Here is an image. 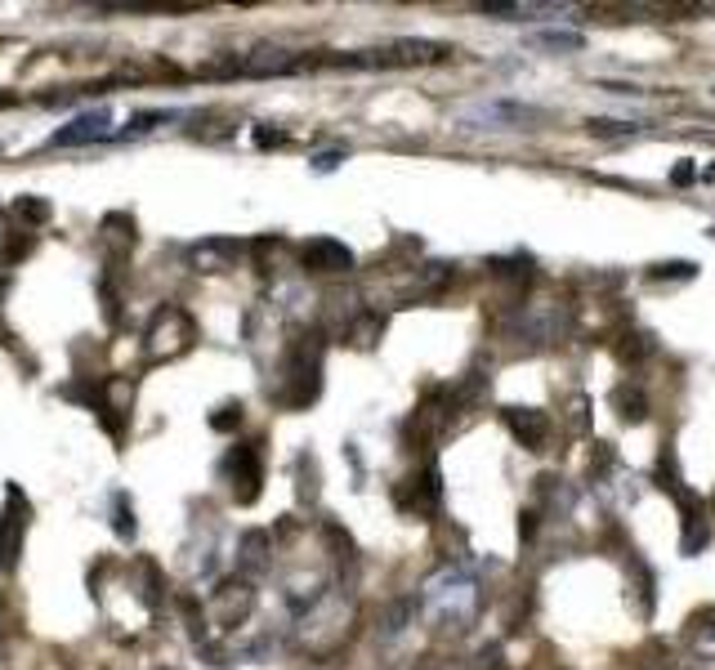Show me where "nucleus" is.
<instances>
[{
	"label": "nucleus",
	"instance_id": "obj_17",
	"mask_svg": "<svg viewBox=\"0 0 715 670\" xmlns=\"http://www.w3.org/2000/svg\"><path fill=\"white\" fill-rule=\"evenodd\" d=\"M479 121H492V126H523V121H537V108H519V103H483L479 112H470Z\"/></svg>",
	"mask_w": 715,
	"mask_h": 670
},
{
	"label": "nucleus",
	"instance_id": "obj_16",
	"mask_svg": "<svg viewBox=\"0 0 715 670\" xmlns=\"http://www.w3.org/2000/svg\"><path fill=\"white\" fill-rule=\"evenodd\" d=\"M269 550H273L269 532H260V528L242 532V545H237V572H242V577L264 572V568H269Z\"/></svg>",
	"mask_w": 715,
	"mask_h": 670
},
{
	"label": "nucleus",
	"instance_id": "obj_8",
	"mask_svg": "<svg viewBox=\"0 0 715 670\" xmlns=\"http://www.w3.org/2000/svg\"><path fill=\"white\" fill-rule=\"evenodd\" d=\"M112 134V112L108 108H90L81 117H72L68 126H59L50 134V148H85V143H99Z\"/></svg>",
	"mask_w": 715,
	"mask_h": 670
},
{
	"label": "nucleus",
	"instance_id": "obj_28",
	"mask_svg": "<svg viewBox=\"0 0 715 670\" xmlns=\"http://www.w3.org/2000/svg\"><path fill=\"white\" fill-rule=\"evenodd\" d=\"M622 416L626 420H644V398L635 394V398H622Z\"/></svg>",
	"mask_w": 715,
	"mask_h": 670
},
{
	"label": "nucleus",
	"instance_id": "obj_26",
	"mask_svg": "<svg viewBox=\"0 0 715 670\" xmlns=\"http://www.w3.org/2000/svg\"><path fill=\"white\" fill-rule=\"evenodd\" d=\"M255 143H260V148H278V143H286V134L269 130V126H255Z\"/></svg>",
	"mask_w": 715,
	"mask_h": 670
},
{
	"label": "nucleus",
	"instance_id": "obj_10",
	"mask_svg": "<svg viewBox=\"0 0 715 670\" xmlns=\"http://www.w3.org/2000/svg\"><path fill=\"white\" fill-rule=\"evenodd\" d=\"M564 331H568V313L559 309V304H550V300H537V304H528V309L519 313V335H528L532 344H550V340H559Z\"/></svg>",
	"mask_w": 715,
	"mask_h": 670
},
{
	"label": "nucleus",
	"instance_id": "obj_20",
	"mask_svg": "<svg viewBox=\"0 0 715 670\" xmlns=\"http://www.w3.org/2000/svg\"><path fill=\"white\" fill-rule=\"evenodd\" d=\"M175 117H179V112H166V108H161V112H139V117L126 126V139H130V134H143V130L161 126V121H175Z\"/></svg>",
	"mask_w": 715,
	"mask_h": 670
},
{
	"label": "nucleus",
	"instance_id": "obj_1",
	"mask_svg": "<svg viewBox=\"0 0 715 670\" xmlns=\"http://www.w3.org/2000/svg\"><path fill=\"white\" fill-rule=\"evenodd\" d=\"M479 581L461 568H443L425 581L421 590V608L434 630H470V621L479 617Z\"/></svg>",
	"mask_w": 715,
	"mask_h": 670
},
{
	"label": "nucleus",
	"instance_id": "obj_29",
	"mask_svg": "<svg viewBox=\"0 0 715 670\" xmlns=\"http://www.w3.org/2000/svg\"><path fill=\"white\" fill-rule=\"evenodd\" d=\"M532 532H537V514H523V519H519V536H523V541H528Z\"/></svg>",
	"mask_w": 715,
	"mask_h": 670
},
{
	"label": "nucleus",
	"instance_id": "obj_30",
	"mask_svg": "<svg viewBox=\"0 0 715 670\" xmlns=\"http://www.w3.org/2000/svg\"><path fill=\"white\" fill-rule=\"evenodd\" d=\"M693 179V166H675V184H689Z\"/></svg>",
	"mask_w": 715,
	"mask_h": 670
},
{
	"label": "nucleus",
	"instance_id": "obj_11",
	"mask_svg": "<svg viewBox=\"0 0 715 670\" xmlns=\"http://www.w3.org/2000/svg\"><path fill=\"white\" fill-rule=\"evenodd\" d=\"M438 501H443L438 469H425V474L407 478V483L398 487V505H403L407 514H416V519H429V514H438Z\"/></svg>",
	"mask_w": 715,
	"mask_h": 670
},
{
	"label": "nucleus",
	"instance_id": "obj_3",
	"mask_svg": "<svg viewBox=\"0 0 715 670\" xmlns=\"http://www.w3.org/2000/svg\"><path fill=\"white\" fill-rule=\"evenodd\" d=\"M345 621H349V603L340 595H318L309 603V608L300 612V621H295V639H300V648H309V653H327L331 644H340L345 639Z\"/></svg>",
	"mask_w": 715,
	"mask_h": 670
},
{
	"label": "nucleus",
	"instance_id": "obj_7",
	"mask_svg": "<svg viewBox=\"0 0 715 670\" xmlns=\"http://www.w3.org/2000/svg\"><path fill=\"white\" fill-rule=\"evenodd\" d=\"M224 478L233 483V501L237 505H251L255 496H260V487H264V461H260V443H237V447H228V456H224Z\"/></svg>",
	"mask_w": 715,
	"mask_h": 670
},
{
	"label": "nucleus",
	"instance_id": "obj_22",
	"mask_svg": "<svg viewBox=\"0 0 715 670\" xmlns=\"http://www.w3.org/2000/svg\"><path fill=\"white\" fill-rule=\"evenodd\" d=\"M640 126H631V121H590V134H599V139H622V134H635Z\"/></svg>",
	"mask_w": 715,
	"mask_h": 670
},
{
	"label": "nucleus",
	"instance_id": "obj_19",
	"mask_svg": "<svg viewBox=\"0 0 715 670\" xmlns=\"http://www.w3.org/2000/svg\"><path fill=\"white\" fill-rule=\"evenodd\" d=\"M9 210H14L23 224H50V215H54V206L45 197H18Z\"/></svg>",
	"mask_w": 715,
	"mask_h": 670
},
{
	"label": "nucleus",
	"instance_id": "obj_2",
	"mask_svg": "<svg viewBox=\"0 0 715 670\" xmlns=\"http://www.w3.org/2000/svg\"><path fill=\"white\" fill-rule=\"evenodd\" d=\"M282 402L286 407H309L313 398L322 394V340L318 335H300V340L291 344V353H286L282 362Z\"/></svg>",
	"mask_w": 715,
	"mask_h": 670
},
{
	"label": "nucleus",
	"instance_id": "obj_23",
	"mask_svg": "<svg viewBox=\"0 0 715 670\" xmlns=\"http://www.w3.org/2000/svg\"><path fill=\"white\" fill-rule=\"evenodd\" d=\"M237 425H242V407H237V402H224L211 416V429H237Z\"/></svg>",
	"mask_w": 715,
	"mask_h": 670
},
{
	"label": "nucleus",
	"instance_id": "obj_12",
	"mask_svg": "<svg viewBox=\"0 0 715 670\" xmlns=\"http://www.w3.org/2000/svg\"><path fill=\"white\" fill-rule=\"evenodd\" d=\"M300 264L309 273H349L354 268V251L345 242H336V237H313V242H304Z\"/></svg>",
	"mask_w": 715,
	"mask_h": 670
},
{
	"label": "nucleus",
	"instance_id": "obj_33",
	"mask_svg": "<svg viewBox=\"0 0 715 670\" xmlns=\"http://www.w3.org/2000/svg\"><path fill=\"white\" fill-rule=\"evenodd\" d=\"M421 670H438V666H421Z\"/></svg>",
	"mask_w": 715,
	"mask_h": 670
},
{
	"label": "nucleus",
	"instance_id": "obj_13",
	"mask_svg": "<svg viewBox=\"0 0 715 670\" xmlns=\"http://www.w3.org/2000/svg\"><path fill=\"white\" fill-rule=\"evenodd\" d=\"M505 425H510V434L519 438L528 452H541L550 438V416L537 407H505Z\"/></svg>",
	"mask_w": 715,
	"mask_h": 670
},
{
	"label": "nucleus",
	"instance_id": "obj_14",
	"mask_svg": "<svg viewBox=\"0 0 715 670\" xmlns=\"http://www.w3.org/2000/svg\"><path fill=\"white\" fill-rule=\"evenodd\" d=\"M675 505H680V550L684 554H698L702 545H707V510H702V501L693 492H684V496H675Z\"/></svg>",
	"mask_w": 715,
	"mask_h": 670
},
{
	"label": "nucleus",
	"instance_id": "obj_4",
	"mask_svg": "<svg viewBox=\"0 0 715 670\" xmlns=\"http://www.w3.org/2000/svg\"><path fill=\"white\" fill-rule=\"evenodd\" d=\"M193 344V318H188L179 304H161L148 322V362H170Z\"/></svg>",
	"mask_w": 715,
	"mask_h": 670
},
{
	"label": "nucleus",
	"instance_id": "obj_24",
	"mask_svg": "<svg viewBox=\"0 0 715 670\" xmlns=\"http://www.w3.org/2000/svg\"><path fill=\"white\" fill-rule=\"evenodd\" d=\"M380 327H385V322L376 318V313H371V318H358V327L349 331L354 335V344H376V335H380Z\"/></svg>",
	"mask_w": 715,
	"mask_h": 670
},
{
	"label": "nucleus",
	"instance_id": "obj_25",
	"mask_svg": "<svg viewBox=\"0 0 715 670\" xmlns=\"http://www.w3.org/2000/svg\"><path fill=\"white\" fill-rule=\"evenodd\" d=\"M653 277H693V264L689 260H675V264H657Z\"/></svg>",
	"mask_w": 715,
	"mask_h": 670
},
{
	"label": "nucleus",
	"instance_id": "obj_6",
	"mask_svg": "<svg viewBox=\"0 0 715 670\" xmlns=\"http://www.w3.org/2000/svg\"><path fill=\"white\" fill-rule=\"evenodd\" d=\"M255 612V586L246 577H228L219 581L211 590V599H206V617H211L215 630H237L246 626Z\"/></svg>",
	"mask_w": 715,
	"mask_h": 670
},
{
	"label": "nucleus",
	"instance_id": "obj_27",
	"mask_svg": "<svg viewBox=\"0 0 715 670\" xmlns=\"http://www.w3.org/2000/svg\"><path fill=\"white\" fill-rule=\"evenodd\" d=\"M340 161H345V152H322V157H313V170H318V175H327V170H336Z\"/></svg>",
	"mask_w": 715,
	"mask_h": 670
},
{
	"label": "nucleus",
	"instance_id": "obj_5",
	"mask_svg": "<svg viewBox=\"0 0 715 670\" xmlns=\"http://www.w3.org/2000/svg\"><path fill=\"white\" fill-rule=\"evenodd\" d=\"M27 528H32V505H27L23 487L9 483L5 487V510H0V572H14L18 568Z\"/></svg>",
	"mask_w": 715,
	"mask_h": 670
},
{
	"label": "nucleus",
	"instance_id": "obj_21",
	"mask_svg": "<svg viewBox=\"0 0 715 670\" xmlns=\"http://www.w3.org/2000/svg\"><path fill=\"white\" fill-rule=\"evenodd\" d=\"M541 45H550V50H581L586 36L581 32H541Z\"/></svg>",
	"mask_w": 715,
	"mask_h": 670
},
{
	"label": "nucleus",
	"instance_id": "obj_9",
	"mask_svg": "<svg viewBox=\"0 0 715 670\" xmlns=\"http://www.w3.org/2000/svg\"><path fill=\"white\" fill-rule=\"evenodd\" d=\"M130 407H135V380L130 376H117V380H108V385H99V402H94V411L103 416V425H108L112 434H126Z\"/></svg>",
	"mask_w": 715,
	"mask_h": 670
},
{
	"label": "nucleus",
	"instance_id": "obj_18",
	"mask_svg": "<svg viewBox=\"0 0 715 670\" xmlns=\"http://www.w3.org/2000/svg\"><path fill=\"white\" fill-rule=\"evenodd\" d=\"M112 528H117L121 541H135V510H130V496L126 492H117L112 496Z\"/></svg>",
	"mask_w": 715,
	"mask_h": 670
},
{
	"label": "nucleus",
	"instance_id": "obj_15",
	"mask_svg": "<svg viewBox=\"0 0 715 670\" xmlns=\"http://www.w3.org/2000/svg\"><path fill=\"white\" fill-rule=\"evenodd\" d=\"M237 251L242 246L228 242V237H206V242L188 246V264H193V273H224L237 260Z\"/></svg>",
	"mask_w": 715,
	"mask_h": 670
},
{
	"label": "nucleus",
	"instance_id": "obj_32",
	"mask_svg": "<svg viewBox=\"0 0 715 670\" xmlns=\"http://www.w3.org/2000/svg\"><path fill=\"white\" fill-rule=\"evenodd\" d=\"M5 103H9V94H0V108H5Z\"/></svg>",
	"mask_w": 715,
	"mask_h": 670
},
{
	"label": "nucleus",
	"instance_id": "obj_31",
	"mask_svg": "<svg viewBox=\"0 0 715 670\" xmlns=\"http://www.w3.org/2000/svg\"><path fill=\"white\" fill-rule=\"evenodd\" d=\"M5 626H9V617H5V599H0V635H5Z\"/></svg>",
	"mask_w": 715,
	"mask_h": 670
}]
</instances>
